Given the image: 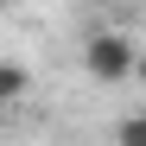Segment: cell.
Wrapping results in <instances>:
<instances>
[{
  "label": "cell",
  "instance_id": "6da1fadb",
  "mask_svg": "<svg viewBox=\"0 0 146 146\" xmlns=\"http://www.w3.org/2000/svg\"><path fill=\"white\" fill-rule=\"evenodd\" d=\"M133 57H140V51H133V38H127V32H95V38L83 44V70H89L102 89L133 83Z\"/></svg>",
  "mask_w": 146,
  "mask_h": 146
},
{
  "label": "cell",
  "instance_id": "7a4b0ae2",
  "mask_svg": "<svg viewBox=\"0 0 146 146\" xmlns=\"http://www.w3.org/2000/svg\"><path fill=\"white\" fill-rule=\"evenodd\" d=\"M26 89H32L26 64H7V57H0V114H7L13 102H26Z\"/></svg>",
  "mask_w": 146,
  "mask_h": 146
},
{
  "label": "cell",
  "instance_id": "3957f363",
  "mask_svg": "<svg viewBox=\"0 0 146 146\" xmlns=\"http://www.w3.org/2000/svg\"><path fill=\"white\" fill-rule=\"evenodd\" d=\"M114 146H146V114H127L114 127Z\"/></svg>",
  "mask_w": 146,
  "mask_h": 146
},
{
  "label": "cell",
  "instance_id": "277c9868",
  "mask_svg": "<svg viewBox=\"0 0 146 146\" xmlns=\"http://www.w3.org/2000/svg\"><path fill=\"white\" fill-rule=\"evenodd\" d=\"M133 83H146V51H140V57H133Z\"/></svg>",
  "mask_w": 146,
  "mask_h": 146
},
{
  "label": "cell",
  "instance_id": "5b68a950",
  "mask_svg": "<svg viewBox=\"0 0 146 146\" xmlns=\"http://www.w3.org/2000/svg\"><path fill=\"white\" fill-rule=\"evenodd\" d=\"M0 7H19V0H0Z\"/></svg>",
  "mask_w": 146,
  "mask_h": 146
}]
</instances>
